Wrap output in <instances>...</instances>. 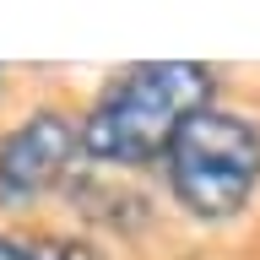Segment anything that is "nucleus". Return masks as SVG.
<instances>
[{"label":"nucleus","instance_id":"f257e3e1","mask_svg":"<svg viewBox=\"0 0 260 260\" xmlns=\"http://www.w3.org/2000/svg\"><path fill=\"white\" fill-rule=\"evenodd\" d=\"M217 76L201 60H136L81 114V152L109 168L162 162L179 130L211 109Z\"/></svg>","mask_w":260,"mask_h":260},{"label":"nucleus","instance_id":"f03ea898","mask_svg":"<svg viewBox=\"0 0 260 260\" xmlns=\"http://www.w3.org/2000/svg\"><path fill=\"white\" fill-rule=\"evenodd\" d=\"M168 195L195 222L239 217L260 190V125L233 109H201L162 157Z\"/></svg>","mask_w":260,"mask_h":260},{"label":"nucleus","instance_id":"7ed1b4c3","mask_svg":"<svg viewBox=\"0 0 260 260\" xmlns=\"http://www.w3.org/2000/svg\"><path fill=\"white\" fill-rule=\"evenodd\" d=\"M76 152H81L76 119H65L60 109L27 114L16 130L0 136V206H27V201L49 195L71 174Z\"/></svg>","mask_w":260,"mask_h":260},{"label":"nucleus","instance_id":"20e7f679","mask_svg":"<svg viewBox=\"0 0 260 260\" xmlns=\"http://www.w3.org/2000/svg\"><path fill=\"white\" fill-rule=\"evenodd\" d=\"M0 260H65V244H60V249H32V244L0 233Z\"/></svg>","mask_w":260,"mask_h":260}]
</instances>
